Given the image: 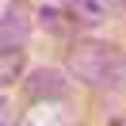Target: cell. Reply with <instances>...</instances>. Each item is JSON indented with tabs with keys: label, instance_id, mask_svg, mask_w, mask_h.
<instances>
[{
	"label": "cell",
	"instance_id": "6da1fadb",
	"mask_svg": "<svg viewBox=\"0 0 126 126\" xmlns=\"http://www.w3.org/2000/svg\"><path fill=\"white\" fill-rule=\"evenodd\" d=\"M65 69L95 92H126V50L111 42H73L65 54Z\"/></svg>",
	"mask_w": 126,
	"mask_h": 126
},
{
	"label": "cell",
	"instance_id": "7a4b0ae2",
	"mask_svg": "<svg viewBox=\"0 0 126 126\" xmlns=\"http://www.w3.org/2000/svg\"><path fill=\"white\" fill-rule=\"evenodd\" d=\"M31 38V8L23 0H12L4 4V19H0V46L12 50V46H27Z\"/></svg>",
	"mask_w": 126,
	"mask_h": 126
},
{
	"label": "cell",
	"instance_id": "3957f363",
	"mask_svg": "<svg viewBox=\"0 0 126 126\" xmlns=\"http://www.w3.org/2000/svg\"><path fill=\"white\" fill-rule=\"evenodd\" d=\"M69 95V80L57 69H34L27 77V99L31 103H57Z\"/></svg>",
	"mask_w": 126,
	"mask_h": 126
},
{
	"label": "cell",
	"instance_id": "277c9868",
	"mask_svg": "<svg viewBox=\"0 0 126 126\" xmlns=\"http://www.w3.org/2000/svg\"><path fill=\"white\" fill-rule=\"evenodd\" d=\"M23 73V46H12V50H0V84L8 88L16 84V77Z\"/></svg>",
	"mask_w": 126,
	"mask_h": 126
},
{
	"label": "cell",
	"instance_id": "5b68a950",
	"mask_svg": "<svg viewBox=\"0 0 126 126\" xmlns=\"http://www.w3.org/2000/svg\"><path fill=\"white\" fill-rule=\"evenodd\" d=\"M103 12H126V0H99Z\"/></svg>",
	"mask_w": 126,
	"mask_h": 126
}]
</instances>
